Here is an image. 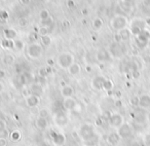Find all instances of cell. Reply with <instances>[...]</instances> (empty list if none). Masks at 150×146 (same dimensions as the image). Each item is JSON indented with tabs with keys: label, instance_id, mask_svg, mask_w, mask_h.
<instances>
[{
	"label": "cell",
	"instance_id": "6da1fadb",
	"mask_svg": "<svg viewBox=\"0 0 150 146\" xmlns=\"http://www.w3.org/2000/svg\"><path fill=\"white\" fill-rule=\"evenodd\" d=\"M78 134H79V137L82 141L86 142V143H90L95 137H96V133H95V129L92 125L90 123H82L79 127L78 130Z\"/></svg>",
	"mask_w": 150,
	"mask_h": 146
},
{
	"label": "cell",
	"instance_id": "7a4b0ae2",
	"mask_svg": "<svg viewBox=\"0 0 150 146\" xmlns=\"http://www.w3.org/2000/svg\"><path fill=\"white\" fill-rule=\"evenodd\" d=\"M74 63V56L71 52H62L57 59V64L61 69H68Z\"/></svg>",
	"mask_w": 150,
	"mask_h": 146
},
{
	"label": "cell",
	"instance_id": "3957f363",
	"mask_svg": "<svg viewBox=\"0 0 150 146\" xmlns=\"http://www.w3.org/2000/svg\"><path fill=\"white\" fill-rule=\"evenodd\" d=\"M43 54V47L38 42H32L27 46V55L30 59L37 60Z\"/></svg>",
	"mask_w": 150,
	"mask_h": 146
},
{
	"label": "cell",
	"instance_id": "277c9868",
	"mask_svg": "<svg viewBox=\"0 0 150 146\" xmlns=\"http://www.w3.org/2000/svg\"><path fill=\"white\" fill-rule=\"evenodd\" d=\"M107 121H108L109 127L112 128V129L117 130V129H119L123 123H125V117H123L122 115L118 112L111 113L110 117L107 119Z\"/></svg>",
	"mask_w": 150,
	"mask_h": 146
},
{
	"label": "cell",
	"instance_id": "5b68a950",
	"mask_svg": "<svg viewBox=\"0 0 150 146\" xmlns=\"http://www.w3.org/2000/svg\"><path fill=\"white\" fill-rule=\"evenodd\" d=\"M50 136L54 146H64L66 143V136L61 132L52 130V131H50Z\"/></svg>",
	"mask_w": 150,
	"mask_h": 146
},
{
	"label": "cell",
	"instance_id": "8992f818",
	"mask_svg": "<svg viewBox=\"0 0 150 146\" xmlns=\"http://www.w3.org/2000/svg\"><path fill=\"white\" fill-rule=\"evenodd\" d=\"M117 134H118L120 139H127V138L131 137L133 134V129H132L131 125L127 123H125L119 129H117Z\"/></svg>",
	"mask_w": 150,
	"mask_h": 146
},
{
	"label": "cell",
	"instance_id": "52a82bcc",
	"mask_svg": "<svg viewBox=\"0 0 150 146\" xmlns=\"http://www.w3.org/2000/svg\"><path fill=\"white\" fill-rule=\"evenodd\" d=\"M54 121L56 123L57 127L59 128H64L68 125L69 123V119L67 117V115L65 114L64 112H58L54 114Z\"/></svg>",
	"mask_w": 150,
	"mask_h": 146
},
{
	"label": "cell",
	"instance_id": "ba28073f",
	"mask_svg": "<svg viewBox=\"0 0 150 146\" xmlns=\"http://www.w3.org/2000/svg\"><path fill=\"white\" fill-rule=\"evenodd\" d=\"M111 26L114 30H118V31L123 30L127 26V19L125 17H121V16L115 17L111 22Z\"/></svg>",
	"mask_w": 150,
	"mask_h": 146
},
{
	"label": "cell",
	"instance_id": "9c48e42d",
	"mask_svg": "<svg viewBox=\"0 0 150 146\" xmlns=\"http://www.w3.org/2000/svg\"><path fill=\"white\" fill-rule=\"evenodd\" d=\"M78 104H77V101L76 99L73 98V97H70V98H65L63 100V108L67 111H72L75 110V109L77 108Z\"/></svg>",
	"mask_w": 150,
	"mask_h": 146
},
{
	"label": "cell",
	"instance_id": "30bf717a",
	"mask_svg": "<svg viewBox=\"0 0 150 146\" xmlns=\"http://www.w3.org/2000/svg\"><path fill=\"white\" fill-rule=\"evenodd\" d=\"M25 102L28 107H31V108L36 107L40 103V96L34 94H29L25 97Z\"/></svg>",
	"mask_w": 150,
	"mask_h": 146
},
{
	"label": "cell",
	"instance_id": "8fae6325",
	"mask_svg": "<svg viewBox=\"0 0 150 146\" xmlns=\"http://www.w3.org/2000/svg\"><path fill=\"white\" fill-rule=\"evenodd\" d=\"M105 80H106V78L103 77V76H96V77L93 78L92 82H91V86L96 91L103 90V84H104Z\"/></svg>",
	"mask_w": 150,
	"mask_h": 146
},
{
	"label": "cell",
	"instance_id": "7c38bea8",
	"mask_svg": "<svg viewBox=\"0 0 150 146\" xmlns=\"http://www.w3.org/2000/svg\"><path fill=\"white\" fill-rule=\"evenodd\" d=\"M139 107L143 109L150 108V96L147 94H144L139 97Z\"/></svg>",
	"mask_w": 150,
	"mask_h": 146
},
{
	"label": "cell",
	"instance_id": "4fadbf2b",
	"mask_svg": "<svg viewBox=\"0 0 150 146\" xmlns=\"http://www.w3.org/2000/svg\"><path fill=\"white\" fill-rule=\"evenodd\" d=\"M73 95H74V89H73V86H68V84L62 86V89H61V96L64 99L73 97Z\"/></svg>",
	"mask_w": 150,
	"mask_h": 146
},
{
	"label": "cell",
	"instance_id": "5bb4252c",
	"mask_svg": "<svg viewBox=\"0 0 150 146\" xmlns=\"http://www.w3.org/2000/svg\"><path fill=\"white\" fill-rule=\"evenodd\" d=\"M3 35H4L5 39L7 40H15L17 38V31L15 29H11V28H7L3 31Z\"/></svg>",
	"mask_w": 150,
	"mask_h": 146
},
{
	"label": "cell",
	"instance_id": "9a60e30c",
	"mask_svg": "<svg viewBox=\"0 0 150 146\" xmlns=\"http://www.w3.org/2000/svg\"><path fill=\"white\" fill-rule=\"evenodd\" d=\"M67 70H68V72H69L70 75L75 76V75H77V74H79L80 73V71H81V67H80V65L78 64V63L74 62L68 69H67Z\"/></svg>",
	"mask_w": 150,
	"mask_h": 146
},
{
	"label": "cell",
	"instance_id": "2e32d148",
	"mask_svg": "<svg viewBox=\"0 0 150 146\" xmlns=\"http://www.w3.org/2000/svg\"><path fill=\"white\" fill-rule=\"evenodd\" d=\"M35 125L38 129L40 130H45L48 127V120L46 118H42V117L38 116L35 120Z\"/></svg>",
	"mask_w": 150,
	"mask_h": 146
},
{
	"label": "cell",
	"instance_id": "e0dca14e",
	"mask_svg": "<svg viewBox=\"0 0 150 146\" xmlns=\"http://www.w3.org/2000/svg\"><path fill=\"white\" fill-rule=\"evenodd\" d=\"M119 136L117 133H111L108 135V137H107V142H108L110 145H116L117 143H118L119 141Z\"/></svg>",
	"mask_w": 150,
	"mask_h": 146
},
{
	"label": "cell",
	"instance_id": "ac0fdd59",
	"mask_svg": "<svg viewBox=\"0 0 150 146\" xmlns=\"http://www.w3.org/2000/svg\"><path fill=\"white\" fill-rule=\"evenodd\" d=\"M97 59H98L100 62H105L109 59V55L108 52L105 50H100L97 52Z\"/></svg>",
	"mask_w": 150,
	"mask_h": 146
},
{
	"label": "cell",
	"instance_id": "d6986e66",
	"mask_svg": "<svg viewBox=\"0 0 150 146\" xmlns=\"http://www.w3.org/2000/svg\"><path fill=\"white\" fill-rule=\"evenodd\" d=\"M9 139L13 142H18L21 139V132L19 130H13L9 133Z\"/></svg>",
	"mask_w": 150,
	"mask_h": 146
},
{
	"label": "cell",
	"instance_id": "ffe728a7",
	"mask_svg": "<svg viewBox=\"0 0 150 146\" xmlns=\"http://www.w3.org/2000/svg\"><path fill=\"white\" fill-rule=\"evenodd\" d=\"M40 41H41V44L44 46H50L52 44V38H50V35H43L40 36Z\"/></svg>",
	"mask_w": 150,
	"mask_h": 146
},
{
	"label": "cell",
	"instance_id": "44dd1931",
	"mask_svg": "<svg viewBox=\"0 0 150 146\" xmlns=\"http://www.w3.org/2000/svg\"><path fill=\"white\" fill-rule=\"evenodd\" d=\"M13 48H15L16 50H19V52L23 50L24 46H25L24 42L20 39H15V40H13Z\"/></svg>",
	"mask_w": 150,
	"mask_h": 146
},
{
	"label": "cell",
	"instance_id": "7402d4cb",
	"mask_svg": "<svg viewBox=\"0 0 150 146\" xmlns=\"http://www.w3.org/2000/svg\"><path fill=\"white\" fill-rule=\"evenodd\" d=\"M112 89H113L112 80H110V79H106V80H105L104 84H103V90L109 92V91H111Z\"/></svg>",
	"mask_w": 150,
	"mask_h": 146
},
{
	"label": "cell",
	"instance_id": "603a6c76",
	"mask_svg": "<svg viewBox=\"0 0 150 146\" xmlns=\"http://www.w3.org/2000/svg\"><path fill=\"white\" fill-rule=\"evenodd\" d=\"M41 93H42V90L38 84H33V86H31V93H30V94H34V95L40 96Z\"/></svg>",
	"mask_w": 150,
	"mask_h": 146
},
{
	"label": "cell",
	"instance_id": "cb8c5ba5",
	"mask_svg": "<svg viewBox=\"0 0 150 146\" xmlns=\"http://www.w3.org/2000/svg\"><path fill=\"white\" fill-rule=\"evenodd\" d=\"M39 18L41 21H45V20L50 19V11L47 9H42L39 13Z\"/></svg>",
	"mask_w": 150,
	"mask_h": 146
},
{
	"label": "cell",
	"instance_id": "d4e9b609",
	"mask_svg": "<svg viewBox=\"0 0 150 146\" xmlns=\"http://www.w3.org/2000/svg\"><path fill=\"white\" fill-rule=\"evenodd\" d=\"M102 26H103V21L100 19V18L94 20V22H93V27H94L95 29H96V30H100L101 28H102Z\"/></svg>",
	"mask_w": 150,
	"mask_h": 146
},
{
	"label": "cell",
	"instance_id": "484cf974",
	"mask_svg": "<svg viewBox=\"0 0 150 146\" xmlns=\"http://www.w3.org/2000/svg\"><path fill=\"white\" fill-rule=\"evenodd\" d=\"M48 116H50V111H48V109L46 108H42L39 110V117H42V118H48Z\"/></svg>",
	"mask_w": 150,
	"mask_h": 146
},
{
	"label": "cell",
	"instance_id": "4316f807",
	"mask_svg": "<svg viewBox=\"0 0 150 146\" xmlns=\"http://www.w3.org/2000/svg\"><path fill=\"white\" fill-rule=\"evenodd\" d=\"M13 61H15V59H13V57L11 56V55H6V56H4V58H3V62L7 65L13 64Z\"/></svg>",
	"mask_w": 150,
	"mask_h": 146
},
{
	"label": "cell",
	"instance_id": "83f0119b",
	"mask_svg": "<svg viewBox=\"0 0 150 146\" xmlns=\"http://www.w3.org/2000/svg\"><path fill=\"white\" fill-rule=\"evenodd\" d=\"M7 137H9V132L7 129H4V130H0V139H7Z\"/></svg>",
	"mask_w": 150,
	"mask_h": 146
},
{
	"label": "cell",
	"instance_id": "f1b7e54d",
	"mask_svg": "<svg viewBox=\"0 0 150 146\" xmlns=\"http://www.w3.org/2000/svg\"><path fill=\"white\" fill-rule=\"evenodd\" d=\"M129 103L133 106H139V97H133V98H131Z\"/></svg>",
	"mask_w": 150,
	"mask_h": 146
},
{
	"label": "cell",
	"instance_id": "f546056e",
	"mask_svg": "<svg viewBox=\"0 0 150 146\" xmlns=\"http://www.w3.org/2000/svg\"><path fill=\"white\" fill-rule=\"evenodd\" d=\"M4 129H7V123H5L4 119L0 118V130H4Z\"/></svg>",
	"mask_w": 150,
	"mask_h": 146
},
{
	"label": "cell",
	"instance_id": "4dcf8cb0",
	"mask_svg": "<svg viewBox=\"0 0 150 146\" xmlns=\"http://www.w3.org/2000/svg\"><path fill=\"white\" fill-rule=\"evenodd\" d=\"M0 146H7V140L4 138L0 139Z\"/></svg>",
	"mask_w": 150,
	"mask_h": 146
},
{
	"label": "cell",
	"instance_id": "1f68e13d",
	"mask_svg": "<svg viewBox=\"0 0 150 146\" xmlns=\"http://www.w3.org/2000/svg\"><path fill=\"white\" fill-rule=\"evenodd\" d=\"M5 75H6V73H5V71L3 70V69H0V80L3 79V78L5 77Z\"/></svg>",
	"mask_w": 150,
	"mask_h": 146
},
{
	"label": "cell",
	"instance_id": "d6a6232c",
	"mask_svg": "<svg viewBox=\"0 0 150 146\" xmlns=\"http://www.w3.org/2000/svg\"><path fill=\"white\" fill-rule=\"evenodd\" d=\"M19 23H20V26H25L26 24H27V21H26V19H20Z\"/></svg>",
	"mask_w": 150,
	"mask_h": 146
},
{
	"label": "cell",
	"instance_id": "836d02e7",
	"mask_svg": "<svg viewBox=\"0 0 150 146\" xmlns=\"http://www.w3.org/2000/svg\"><path fill=\"white\" fill-rule=\"evenodd\" d=\"M133 76H134V78H138L140 76V73H139V71H134L133 72Z\"/></svg>",
	"mask_w": 150,
	"mask_h": 146
},
{
	"label": "cell",
	"instance_id": "e575fe53",
	"mask_svg": "<svg viewBox=\"0 0 150 146\" xmlns=\"http://www.w3.org/2000/svg\"><path fill=\"white\" fill-rule=\"evenodd\" d=\"M47 64L54 65V60H52V59H50V60H48V61H47Z\"/></svg>",
	"mask_w": 150,
	"mask_h": 146
},
{
	"label": "cell",
	"instance_id": "d590c367",
	"mask_svg": "<svg viewBox=\"0 0 150 146\" xmlns=\"http://www.w3.org/2000/svg\"><path fill=\"white\" fill-rule=\"evenodd\" d=\"M22 2L25 3V4H28V3L30 2V0H22Z\"/></svg>",
	"mask_w": 150,
	"mask_h": 146
},
{
	"label": "cell",
	"instance_id": "8d00e7d4",
	"mask_svg": "<svg viewBox=\"0 0 150 146\" xmlns=\"http://www.w3.org/2000/svg\"><path fill=\"white\" fill-rule=\"evenodd\" d=\"M2 90H3V86H2L1 84H0V92H1Z\"/></svg>",
	"mask_w": 150,
	"mask_h": 146
},
{
	"label": "cell",
	"instance_id": "74e56055",
	"mask_svg": "<svg viewBox=\"0 0 150 146\" xmlns=\"http://www.w3.org/2000/svg\"><path fill=\"white\" fill-rule=\"evenodd\" d=\"M86 146H92V145H86Z\"/></svg>",
	"mask_w": 150,
	"mask_h": 146
}]
</instances>
